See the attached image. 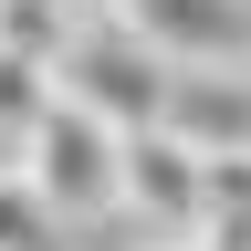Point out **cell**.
Segmentation results:
<instances>
[{"mask_svg": "<svg viewBox=\"0 0 251 251\" xmlns=\"http://www.w3.org/2000/svg\"><path fill=\"white\" fill-rule=\"evenodd\" d=\"M52 74H63L74 105H94L105 126H126V136H136V126H168V94H178V63L157 52L136 21H115V11H94L74 42L52 52Z\"/></svg>", "mask_w": 251, "mask_h": 251, "instance_id": "obj_1", "label": "cell"}, {"mask_svg": "<svg viewBox=\"0 0 251 251\" xmlns=\"http://www.w3.org/2000/svg\"><path fill=\"white\" fill-rule=\"evenodd\" d=\"M21 178L42 188L63 220L126 209V126H105L94 105H74V94H52V115L31 126V147H21Z\"/></svg>", "mask_w": 251, "mask_h": 251, "instance_id": "obj_2", "label": "cell"}, {"mask_svg": "<svg viewBox=\"0 0 251 251\" xmlns=\"http://www.w3.org/2000/svg\"><path fill=\"white\" fill-rule=\"evenodd\" d=\"M126 209L147 230H199L209 220V157L178 136V126H136L126 136Z\"/></svg>", "mask_w": 251, "mask_h": 251, "instance_id": "obj_3", "label": "cell"}, {"mask_svg": "<svg viewBox=\"0 0 251 251\" xmlns=\"http://www.w3.org/2000/svg\"><path fill=\"white\" fill-rule=\"evenodd\" d=\"M115 21H136L178 74L251 63V0H115Z\"/></svg>", "mask_w": 251, "mask_h": 251, "instance_id": "obj_4", "label": "cell"}, {"mask_svg": "<svg viewBox=\"0 0 251 251\" xmlns=\"http://www.w3.org/2000/svg\"><path fill=\"white\" fill-rule=\"evenodd\" d=\"M168 126H178L199 157H251V74H241V63H220V74H178Z\"/></svg>", "mask_w": 251, "mask_h": 251, "instance_id": "obj_5", "label": "cell"}, {"mask_svg": "<svg viewBox=\"0 0 251 251\" xmlns=\"http://www.w3.org/2000/svg\"><path fill=\"white\" fill-rule=\"evenodd\" d=\"M52 94H63V74H52V52H21V42H0V126L31 147V126L52 115Z\"/></svg>", "mask_w": 251, "mask_h": 251, "instance_id": "obj_6", "label": "cell"}, {"mask_svg": "<svg viewBox=\"0 0 251 251\" xmlns=\"http://www.w3.org/2000/svg\"><path fill=\"white\" fill-rule=\"evenodd\" d=\"M52 199H42V188H31L21 168H0V251H52Z\"/></svg>", "mask_w": 251, "mask_h": 251, "instance_id": "obj_7", "label": "cell"}, {"mask_svg": "<svg viewBox=\"0 0 251 251\" xmlns=\"http://www.w3.org/2000/svg\"><path fill=\"white\" fill-rule=\"evenodd\" d=\"M0 168H21V136H11V126H0Z\"/></svg>", "mask_w": 251, "mask_h": 251, "instance_id": "obj_8", "label": "cell"}]
</instances>
